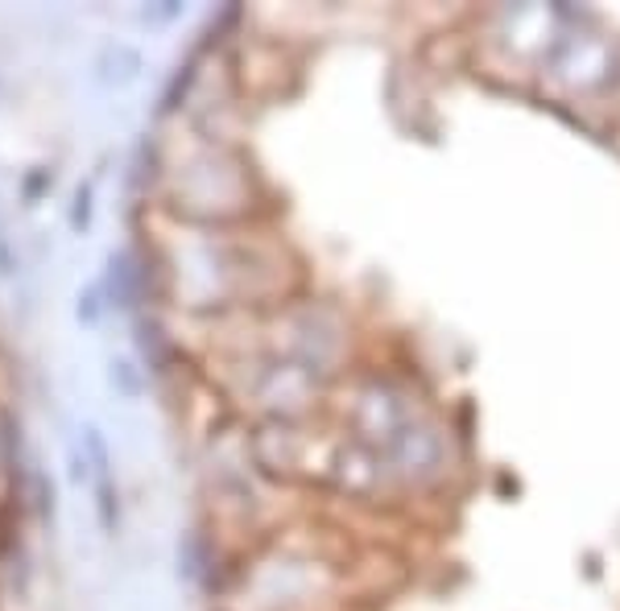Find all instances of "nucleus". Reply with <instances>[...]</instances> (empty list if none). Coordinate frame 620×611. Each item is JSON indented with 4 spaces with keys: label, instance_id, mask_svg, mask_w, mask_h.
<instances>
[{
    "label": "nucleus",
    "instance_id": "obj_2",
    "mask_svg": "<svg viewBox=\"0 0 620 611\" xmlns=\"http://www.w3.org/2000/svg\"><path fill=\"white\" fill-rule=\"evenodd\" d=\"M112 380H117V385H121L129 397H137V392H141V380L133 376V364H124V359H121V364H112Z\"/></svg>",
    "mask_w": 620,
    "mask_h": 611
},
{
    "label": "nucleus",
    "instance_id": "obj_1",
    "mask_svg": "<svg viewBox=\"0 0 620 611\" xmlns=\"http://www.w3.org/2000/svg\"><path fill=\"white\" fill-rule=\"evenodd\" d=\"M87 223H91V190H79L75 195V211H70V227L84 232Z\"/></svg>",
    "mask_w": 620,
    "mask_h": 611
},
{
    "label": "nucleus",
    "instance_id": "obj_4",
    "mask_svg": "<svg viewBox=\"0 0 620 611\" xmlns=\"http://www.w3.org/2000/svg\"><path fill=\"white\" fill-rule=\"evenodd\" d=\"M0 273H9V253H4V244H0Z\"/></svg>",
    "mask_w": 620,
    "mask_h": 611
},
{
    "label": "nucleus",
    "instance_id": "obj_3",
    "mask_svg": "<svg viewBox=\"0 0 620 611\" xmlns=\"http://www.w3.org/2000/svg\"><path fill=\"white\" fill-rule=\"evenodd\" d=\"M79 319H84L87 326L100 319V306H96V289H87L84 298H79Z\"/></svg>",
    "mask_w": 620,
    "mask_h": 611
}]
</instances>
